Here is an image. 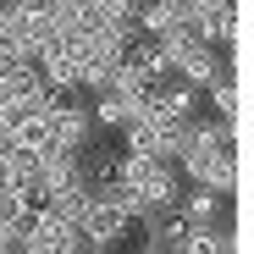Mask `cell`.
<instances>
[{
	"label": "cell",
	"mask_w": 254,
	"mask_h": 254,
	"mask_svg": "<svg viewBox=\"0 0 254 254\" xmlns=\"http://www.w3.org/2000/svg\"><path fill=\"white\" fill-rule=\"evenodd\" d=\"M17 249H28V254H77L83 249V227L72 216H61L56 204H45V210H33V216L22 221Z\"/></svg>",
	"instance_id": "cell-1"
},
{
	"label": "cell",
	"mask_w": 254,
	"mask_h": 254,
	"mask_svg": "<svg viewBox=\"0 0 254 254\" xmlns=\"http://www.w3.org/2000/svg\"><path fill=\"white\" fill-rule=\"evenodd\" d=\"M199 111H204V89L183 83L177 72L160 77L155 89H149V116H155V122H193Z\"/></svg>",
	"instance_id": "cell-2"
},
{
	"label": "cell",
	"mask_w": 254,
	"mask_h": 254,
	"mask_svg": "<svg viewBox=\"0 0 254 254\" xmlns=\"http://www.w3.org/2000/svg\"><path fill=\"white\" fill-rule=\"evenodd\" d=\"M83 249H94V254H105V249H116L122 238H127V227H133V221H127L122 216V210L105 199V193H94L89 199V210H83Z\"/></svg>",
	"instance_id": "cell-3"
},
{
	"label": "cell",
	"mask_w": 254,
	"mask_h": 254,
	"mask_svg": "<svg viewBox=\"0 0 254 254\" xmlns=\"http://www.w3.org/2000/svg\"><path fill=\"white\" fill-rule=\"evenodd\" d=\"M193 33L216 50H238V6H210L193 17Z\"/></svg>",
	"instance_id": "cell-4"
},
{
	"label": "cell",
	"mask_w": 254,
	"mask_h": 254,
	"mask_svg": "<svg viewBox=\"0 0 254 254\" xmlns=\"http://www.w3.org/2000/svg\"><path fill=\"white\" fill-rule=\"evenodd\" d=\"M11 144L17 149H28V155H39V149H50V116L39 111V105H22L17 116H11Z\"/></svg>",
	"instance_id": "cell-5"
},
{
	"label": "cell",
	"mask_w": 254,
	"mask_h": 254,
	"mask_svg": "<svg viewBox=\"0 0 254 254\" xmlns=\"http://www.w3.org/2000/svg\"><path fill=\"white\" fill-rule=\"evenodd\" d=\"M11 155H17V144H11V133H6V127H0V166H6Z\"/></svg>",
	"instance_id": "cell-6"
}]
</instances>
